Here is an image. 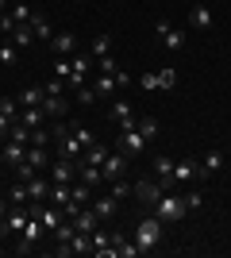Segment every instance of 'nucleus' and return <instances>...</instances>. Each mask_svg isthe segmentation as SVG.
Here are the masks:
<instances>
[{"instance_id": "nucleus-23", "label": "nucleus", "mask_w": 231, "mask_h": 258, "mask_svg": "<svg viewBox=\"0 0 231 258\" xmlns=\"http://www.w3.org/2000/svg\"><path fill=\"white\" fill-rule=\"evenodd\" d=\"M112 89H120V85H116V74H97L93 93H97V97H112Z\"/></svg>"}, {"instance_id": "nucleus-2", "label": "nucleus", "mask_w": 231, "mask_h": 258, "mask_svg": "<svg viewBox=\"0 0 231 258\" xmlns=\"http://www.w3.org/2000/svg\"><path fill=\"white\" fill-rule=\"evenodd\" d=\"M135 243H139V250H154L158 243H162V220L158 216H143L139 220V227H135Z\"/></svg>"}, {"instance_id": "nucleus-43", "label": "nucleus", "mask_w": 231, "mask_h": 258, "mask_svg": "<svg viewBox=\"0 0 231 258\" xmlns=\"http://www.w3.org/2000/svg\"><path fill=\"white\" fill-rule=\"evenodd\" d=\"M200 205H204V193H200V189H189V193H185V208H189V212H197Z\"/></svg>"}, {"instance_id": "nucleus-20", "label": "nucleus", "mask_w": 231, "mask_h": 258, "mask_svg": "<svg viewBox=\"0 0 231 258\" xmlns=\"http://www.w3.org/2000/svg\"><path fill=\"white\" fill-rule=\"evenodd\" d=\"M89 54L93 58H104V54H112V31H100L93 43H89Z\"/></svg>"}, {"instance_id": "nucleus-14", "label": "nucleus", "mask_w": 231, "mask_h": 258, "mask_svg": "<svg viewBox=\"0 0 231 258\" xmlns=\"http://www.w3.org/2000/svg\"><path fill=\"white\" fill-rule=\"evenodd\" d=\"M77 181H85V185H104V170H100V166H93V162H85V158H77Z\"/></svg>"}, {"instance_id": "nucleus-30", "label": "nucleus", "mask_w": 231, "mask_h": 258, "mask_svg": "<svg viewBox=\"0 0 231 258\" xmlns=\"http://www.w3.org/2000/svg\"><path fill=\"white\" fill-rule=\"evenodd\" d=\"M200 170H204V173H220L223 170V154L220 151H208L204 158H200Z\"/></svg>"}, {"instance_id": "nucleus-55", "label": "nucleus", "mask_w": 231, "mask_h": 258, "mask_svg": "<svg viewBox=\"0 0 231 258\" xmlns=\"http://www.w3.org/2000/svg\"><path fill=\"white\" fill-rule=\"evenodd\" d=\"M0 166H4V151H0Z\"/></svg>"}, {"instance_id": "nucleus-34", "label": "nucleus", "mask_w": 231, "mask_h": 258, "mask_svg": "<svg viewBox=\"0 0 231 258\" xmlns=\"http://www.w3.org/2000/svg\"><path fill=\"white\" fill-rule=\"evenodd\" d=\"M8 201L12 205H27V201H31V193H27V181H16L8 189Z\"/></svg>"}, {"instance_id": "nucleus-11", "label": "nucleus", "mask_w": 231, "mask_h": 258, "mask_svg": "<svg viewBox=\"0 0 231 258\" xmlns=\"http://www.w3.org/2000/svg\"><path fill=\"white\" fill-rule=\"evenodd\" d=\"M154 35H158V39H162L170 50H181V46H185V31H174V27H170L166 20L154 23Z\"/></svg>"}, {"instance_id": "nucleus-44", "label": "nucleus", "mask_w": 231, "mask_h": 258, "mask_svg": "<svg viewBox=\"0 0 231 258\" xmlns=\"http://www.w3.org/2000/svg\"><path fill=\"white\" fill-rule=\"evenodd\" d=\"M16 27H20V23H16V16H12V12H0V35H12Z\"/></svg>"}, {"instance_id": "nucleus-18", "label": "nucleus", "mask_w": 231, "mask_h": 258, "mask_svg": "<svg viewBox=\"0 0 231 258\" xmlns=\"http://www.w3.org/2000/svg\"><path fill=\"white\" fill-rule=\"evenodd\" d=\"M73 224H77V231H89V235H93V231H97V227H100V216L93 212V208H81Z\"/></svg>"}, {"instance_id": "nucleus-36", "label": "nucleus", "mask_w": 231, "mask_h": 258, "mask_svg": "<svg viewBox=\"0 0 231 258\" xmlns=\"http://www.w3.org/2000/svg\"><path fill=\"white\" fill-rule=\"evenodd\" d=\"M69 201H77V205H89V201H93V185H73V189H69Z\"/></svg>"}, {"instance_id": "nucleus-25", "label": "nucleus", "mask_w": 231, "mask_h": 258, "mask_svg": "<svg viewBox=\"0 0 231 258\" xmlns=\"http://www.w3.org/2000/svg\"><path fill=\"white\" fill-rule=\"evenodd\" d=\"M20 123H23V127H43V123H46V112H43V104H39V108H23V119H20Z\"/></svg>"}, {"instance_id": "nucleus-45", "label": "nucleus", "mask_w": 231, "mask_h": 258, "mask_svg": "<svg viewBox=\"0 0 231 258\" xmlns=\"http://www.w3.org/2000/svg\"><path fill=\"white\" fill-rule=\"evenodd\" d=\"M127 193H131V185L123 181V177H116V181H112V197L120 201V197H127Z\"/></svg>"}, {"instance_id": "nucleus-17", "label": "nucleus", "mask_w": 231, "mask_h": 258, "mask_svg": "<svg viewBox=\"0 0 231 258\" xmlns=\"http://www.w3.org/2000/svg\"><path fill=\"white\" fill-rule=\"evenodd\" d=\"M31 31H35V43H50V39H54V31H50V23H46L43 12L31 16Z\"/></svg>"}, {"instance_id": "nucleus-54", "label": "nucleus", "mask_w": 231, "mask_h": 258, "mask_svg": "<svg viewBox=\"0 0 231 258\" xmlns=\"http://www.w3.org/2000/svg\"><path fill=\"white\" fill-rule=\"evenodd\" d=\"M12 8V0H0V12H8Z\"/></svg>"}, {"instance_id": "nucleus-32", "label": "nucleus", "mask_w": 231, "mask_h": 258, "mask_svg": "<svg viewBox=\"0 0 231 258\" xmlns=\"http://www.w3.org/2000/svg\"><path fill=\"white\" fill-rule=\"evenodd\" d=\"M93 212H97L100 220H108V216L116 212V197L108 193V197H100V201H93Z\"/></svg>"}, {"instance_id": "nucleus-12", "label": "nucleus", "mask_w": 231, "mask_h": 258, "mask_svg": "<svg viewBox=\"0 0 231 258\" xmlns=\"http://www.w3.org/2000/svg\"><path fill=\"white\" fill-rule=\"evenodd\" d=\"M100 170H104V181H116V177H123L127 173V154H108V158L100 162Z\"/></svg>"}, {"instance_id": "nucleus-49", "label": "nucleus", "mask_w": 231, "mask_h": 258, "mask_svg": "<svg viewBox=\"0 0 231 258\" xmlns=\"http://www.w3.org/2000/svg\"><path fill=\"white\" fill-rule=\"evenodd\" d=\"M116 85L127 89V85H131V74H127V70H116Z\"/></svg>"}, {"instance_id": "nucleus-46", "label": "nucleus", "mask_w": 231, "mask_h": 258, "mask_svg": "<svg viewBox=\"0 0 231 258\" xmlns=\"http://www.w3.org/2000/svg\"><path fill=\"white\" fill-rule=\"evenodd\" d=\"M46 139H50V131H46V127H35L31 131V147H46Z\"/></svg>"}, {"instance_id": "nucleus-51", "label": "nucleus", "mask_w": 231, "mask_h": 258, "mask_svg": "<svg viewBox=\"0 0 231 258\" xmlns=\"http://www.w3.org/2000/svg\"><path fill=\"white\" fill-rule=\"evenodd\" d=\"M8 131H12V119H8V116H0V139H8Z\"/></svg>"}, {"instance_id": "nucleus-15", "label": "nucleus", "mask_w": 231, "mask_h": 258, "mask_svg": "<svg viewBox=\"0 0 231 258\" xmlns=\"http://www.w3.org/2000/svg\"><path fill=\"white\" fill-rule=\"evenodd\" d=\"M189 27H197V31H208V27H212V8H208V4H193V12H189Z\"/></svg>"}, {"instance_id": "nucleus-22", "label": "nucleus", "mask_w": 231, "mask_h": 258, "mask_svg": "<svg viewBox=\"0 0 231 258\" xmlns=\"http://www.w3.org/2000/svg\"><path fill=\"white\" fill-rule=\"evenodd\" d=\"M43 235H46V227L39 224L35 216H31V220H27V227H23V231H20V239H27L31 247H39V239H43Z\"/></svg>"}, {"instance_id": "nucleus-31", "label": "nucleus", "mask_w": 231, "mask_h": 258, "mask_svg": "<svg viewBox=\"0 0 231 258\" xmlns=\"http://www.w3.org/2000/svg\"><path fill=\"white\" fill-rule=\"evenodd\" d=\"M16 54H20V46L0 35V66H12V62H16Z\"/></svg>"}, {"instance_id": "nucleus-4", "label": "nucleus", "mask_w": 231, "mask_h": 258, "mask_svg": "<svg viewBox=\"0 0 231 258\" xmlns=\"http://www.w3.org/2000/svg\"><path fill=\"white\" fill-rule=\"evenodd\" d=\"M108 119L116 123L120 131H131L139 119H135V108L127 104V100H112V108H108Z\"/></svg>"}, {"instance_id": "nucleus-21", "label": "nucleus", "mask_w": 231, "mask_h": 258, "mask_svg": "<svg viewBox=\"0 0 231 258\" xmlns=\"http://www.w3.org/2000/svg\"><path fill=\"white\" fill-rule=\"evenodd\" d=\"M0 116H8L12 123H20L23 112H20V97H0Z\"/></svg>"}, {"instance_id": "nucleus-29", "label": "nucleus", "mask_w": 231, "mask_h": 258, "mask_svg": "<svg viewBox=\"0 0 231 258\" xmlns=\"http://www.w3.org/2000/svg\"><path fill=\"white\" fill-rule=\"evenodd\" d=\"M27 162L39 166V170H50V154H46V147H27Z\"/></svg>"}, {"instance_id": "nucleus-3", "label": "nucleus", "mask_w": 231, "mask_h": 258, "mask_svg": "<svg viewBox=\"0 0 231 258\" xmlns=\"http://www.w3.org/2000/svg\"><path fill=\"white\" fill-rule=\"evenodd\" d=\"M154 216H158V220H162V224H177V220H185V197H177V193H166L162 201H158V205L150 208Z\"/></svg>"}, {"instance_id": "nucleus-13", "label": "nucleus", "mask_w": 231, "mask_h": 258, "mask_svg": "<svg viewBox=\"0 0 231 258\" xmlns=\"http://www.w3.org/2000/svg\"><path fill=\"white\" fill-rule=\"evenodd\" d=\"M43 112H46V119H66L69 104H66L62 93H46V97H43Z\"/></svg>"}, {"instance_id": "nucleus-10", "label": "nucleus", "mask_w": 231, "mask_h": 258, "mask_svg": "<svg viewBox=\"0 0 231 258\" xmlns=\"http://www.w3.org/2000/svg\"><path fill=\"white\" fill-rule=\"evenodd\" d=\"M50 50H54L58 58H73L77 54V35L73 31H58L54 39H50Z\"/></svg>"}, {"instance_id": "nucleus-1", "label": "nucleus", "mask_w": 231, "mask_h": 258, "mask_svg": "<svg viewBox=\"0 0 231 258\" xmlns=\"http://www.w3.org/2000/svg\"><path fill=\"white\" fill-rule=\"evenodd\" d=\"M81 154H85V147L77 143L73 127H69V123H54V158H69V162H77Z\"/></svg>"}, {"instance_id": "nucleus-24", "label": "nucleus", "mask_w": 231, "mask_h": 258, "mask_svg": "<svg viewBox=\"0 0 231 258\" xmlns=\"http://www.w3.org/2000/svg\"><path fill=\"white\" fill-rule=\"evenodd\" d=\"M43 97H46V89H39V85L23 89V93H20V108H39V104H43Z\"/></svg>"}, {"instance_id": "nucleus-5", "label": "nucleus", "mask_w": 231, "mask_h": 258, "mask_svg": "<svg viewBox=\"0 0 231 258\" xmlns=\"http://www.w3.org/2000/svg\"><path fill=\"white\" fill-rule=\"evenodd\" d=\"M197 177H204L200 158H181V162H174V181H177V185H193Z\"/></svg>"}, {"instance_id": "nucleus-16", "label": "nucleus", "mask_w": 231, "mask_h": 258, "mask_svg": "<svg viewBox=\"0 0 231 258\" xmlns=\"http://www.w3.org/2000/svg\"><path fill=\"white\" fill-rule=\"evenodd\" d=\"M0 151H4V166H20V162L27 158V147H23V143H12V139H4Z\"/></svg>"}, {"instance_id": "nucleus-8", "label": "nucleus", "mask_w": 231, "mask_h": 258, "mask_svg": "<svg viewBox=\"0 0 231 258\" xmlns=\"http://www.w3.org/2000/svg\"><path fill=\"white\" fill-rule=\"evenodd\" d=\"M146 151V139L143 131L131 127V131H120V154H143Z\"/></svg>"}, {"instance_id": "nucleus-39", "label": "nucleus", "mask_w": 231, "mask_h": 258, "mask_svg": "<svg viewBox=\"0 0 231 258\" xmlns=\"http://www.w3.org/2000/svg\"><path fill=\"white\" fill-rule=\"evenodd\" d=\"M12 16H16V23H31V16H35V12H31V4H27V0H20V4H12Z\"/></svg>"}, {"instance_id": "nucleus-35", "label": "nucleus", "mask_w": 231, "mask_h": 258, "mask_svg": "<svg viewBox=\"0 0 231 258\" xmlns=\"http://www.w3.org/2000/svg\"><path fill=\"white\" fill-rule=\"evenodd\" d=\"M85 162H93V166H100V162L108 158V147H100V143H93V147H85V154H81Z\"/></svg>"}, {"instance_id": "nucleus-27", "label": "nucleus", "mask_w": 231, "mask_h": 258, "mask_svg": "<svg viewBox=\"0 0 231 258\" xmlns=\"http://www.w3.org/2000/svg\"><path fill=\"white\" fill-rule=\"evenodd\" d=\"M46 205H58V208H66L69 205V185H50V197H46Z\"/></svg>"}, {"instance_id": "nucleus-26", "label": "nucleus", "mask_w": 231, "mask_h": 258, "mask_svg": "<svg viewBox=\"0 0 231 258\" xmlns=\"http://www.w3.org/2000/svg\"><path fill=\"white\" fill-rule=\"evenodd\" d=\"M69 250H73V254H93V235H89V231H77V235L69 239Z\"/></svg>"}, {"instance_id": "nucleus-52", "label": "nucleus", "mask_w": 231, "mask_h": 258, "mask_svg": "<svg viewBox=\"0 0 231 258\" xmlns=\"http://www.w3.org/2000/svg\"><path fill=\"white\" fill-rule=\"evenodd\" d=\"M12 235V227H8V220H0V239H8Z\"/></svg>"}, {"instance_id": "nucleus-19", "label": "nucleus", "mask_w": 231, "mask_h": 258, "mask_svg": "<svg viewBox=\"0 0 231 258\" xmlns=\"http://www.w3.org/2000/svg\"><path fill=\"white\" fill-rule=\"evenodd\" d=\"M50 185H54V181H46L43 173H39V177H31V181H27V193H31V201H46V197H50Z\"/></svg>"}, {"instance_id": "nucleus-9", "label": "nucleus", "mask_w": 231, "mask_h": 258, "mask_svg": "<svg viewBox=\"0 0 231 258\" xmlns=\"http://www.w3.org/2000/svg\"><path fill=\"white\" fill-rule=\"evenodd\" d=\"M73 177H77V162H69V158H54V162H50V181L69 185Z\"/></svg>"}, {"instance_id": "nucleus-48", "label": "nucleus", "mask_w": 231, "mask_h": 258, "mask_svg": "<svg viewBox=\"0 0 231 258\" xmlns=\"http://www.w3.org/2000/svg\"><path fill=\"white\" fill-rule=\"evenodd\" d=\"M77 100H81V104H93V100H97L93 85H81V89H77Z\"/></svg>"}, {"instance_id": "nucleus-38", "label": "nucleus", "mask_w": 231, "mask_h": 258, "mask_svg": "<svg viewBox=\"0 0 231 258\" xmlns=\"http://www.w3.org/2000/svg\"><path fill=\"white\" fill-rule=\"evenodd\" d=\"M8 139H12V143H23V147H31V127H23V123H12Z\"/></svg>"}, {"instance_id": "nucleus-40", "label": "nucleus", "mask_w": 231, "mask_h": 258, "mask_svg": "<svg viewBox=\"0 0 231 258\" xmlns=\"http://www.w3.org/2000/svg\"><path fill=\"white\" fill-rule=\"evenodd\" d=\"M135 127L143 131V139H154V135H158V119H154V116H143L139 123H135Z\"/></svg>"}, {"instance_id": "nucleus-53", "label": "nucleus", "mask_w": 231, "mask_h": 258, "mask_svg": "<svg viewBox=\"0 0 231 258\" xmlns=\"http://www.w3.org/2000/svg\"><path fill=\"white\" fill-rule=\"evenodd\" d=\"M8 208H12V201H4V197H0V220L8 216Z\"/></svg>"}, {"instance_id": "nucleus-47", "label": "nucleus", "mask_w": 231, "mask_h": 258, "mask_svg": "<svg viewBox=\"0 0 231 258\" xmlns=\"http://www.w3.org/2000/svg\"><path fill=\"white\" fill-rule=\"evenodd\" d=\"M158 81H162V89H174V85H177V70H162V74H158Z\"/></svg>"}, {"instance_id": "nucleus-6", "label": "nucleus", "mask_w": 231, "mask_h": 258, "mask_svg": "<svg viewBox=\"0 0 231 258\" xmlns=\"http://www.w3.org/2000/svg\"><path fill=\"white\" fill-rule=\"evenodd\" d=\"M154 181L162 185L166 193H174V189H177V181H174V158H170V154H158V158H154Z\"/></svg>"}, {"instance_id": "nucleus-37", "label": "nucleus", "mask_w": 231, "mask_h": 258, "mask_svg": "<svg viewBox=\"0 0 231 258\" xmlns=\"http://www.w3.org/2000/svg\"><path fill=\"white\" fill-rule=\"evenodd\" d=\"M69 66H73V74L85 77L89 70H93V54H73V58H69Z\"/></svg>"}, {"instance_id": "nucleus-33", "label": "nucleus", "mask_w": 231, "mask_h": 258, "mask_svg": "<svg viewBox=\"0 0 231 258\" xmlns=\"http://www.w3.org/2000/svg\"><path fill=\"white\" fill-rule=\"evenodd\" d=\"M12 170H16V181H31V177H39V173H43L39 166H31L27 158H23L20 166H12Z\"/></svg>"}, {"instance_id": "nucleus-28", "label": "nucleus", "mask_w": 231, "mask_h": 258, "mask_svg": "<svg viewBox=\"0 0 231 258\" xmlns=\"http://www.w3.org/2000/svg\"><path fill=\"white\" fill-rule=\"evenodd\" d=\"M12 43L20 46V50H23V46H31V43H35V31H31V23H20V27L12 31Z\"/></svg>"}, {"instance_id": "nucleus-41", "label": "nucleus", "mask_w": 231, "mask_h": 258, "mask_svg": "<svg viewBox=\"0 0 231 258\" xmlns=\"http://www.w3.org/2000/svg\"><path fill=\"white\" fill-rule=\"evenodd\" d=\"M93 66H97L100 74H116V70H120V66H116V58H112V54H104V58H93Z\"/></svg>"}, {"instance_id": "nucleus-56", "label": "nucleus", "mask_w": 231, "mask_h": 258, "mask_svg": "<svg viewBox=\"0 0 231 258\" xmlns=\"http://www.w3.org/2000/svg\"><path fill=\"white\" fill-rule=\"evenodd\" d=\"M4 250H8V247H0V254H4Z\"/></svg>"}, {"instance_id": "nucleus-42", "label": "nucleus", "mask_w": 231, "mask_h": 258, "mask_svg": "<svg viewBox=\"0 0 231 258\" xmlns=\"http://www.w3.org/2000/svg\"><path fill=\"white\" fill-rule=\"evenodd\" d=\"M69 127H73V135H77V143H81V147H93V143H97V135H93L89 127H77V123H69Z\"/></svg>"}, {"instance_id": "nucleus-7", "label": "nucleus", "mask_w": 231, "mask_h": 258, "mask_svg": "<svg viewBox=\"0 0 231 258\" xmlns=\"http://www.w3.org/2000/svg\"><path fill=\"white\" fill-rule=\"evenodd\" d=\"M131 193L139 197L146 208H154V205H158V201L166 197V189H162L158 181H146V177H143V181H135V185H131Z\"/></svg>"}, {"instance_id": "nucleus-50", "label": "nucleus", "mask_w": 231, "mask_h": 258, "mask_svg": "<svg viewBox=\"0 0 231 258\" xmlns=\"http://www.w3.org/2000/svg\"><path fill=\"white\" fill-rule=\"evenodd\" d=\"M143 89H162V81H158V74H146V77H143Z\"/></svg>"}]
</instances>
